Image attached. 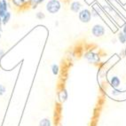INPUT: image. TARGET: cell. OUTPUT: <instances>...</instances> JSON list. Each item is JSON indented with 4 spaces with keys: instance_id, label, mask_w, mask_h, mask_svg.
<instances>
[{
    "instance_id": "obj_1",
    "label": "cell",
    "mask_w": 126,
    "mask_h": 126,
    "mask_svg": "<svg viewBox=\"0 0 126 126\" xmlns=\"http://www.w3.org/2000/svg\"><path fill=\"white\" fill-rule=\"evenodd\" d=\"M46 11L49 13V14H57L61 8V4L59 0H49L46 4Z\"/></svg>"
},
{
    "instance_id": "obj_20",
    "label": "cell",
    "mask_w": 126,
    "mask_h": 126,
    "mask_svg": "<svg viewBox=\"0 0 126 126\" xmlns=\"http://www.w3.org/2000/svg\"><path fill=\"white\" fill-rule=\"evenodd\" d=\"M2 24H3V22H2V18L0 17V32H1V30H2Z\"/></svg>"
},
{
    "instance_id": "obj_23",
    "label": "cell",
    "mask_w": 126,
    "mask_h": 126,
    "mask_svg": "<svg viewBox=\"0 0 126 126\" xmlns=\"http://www.w3.org/2000/svg\"><path fill=\"white\" fill-rule=\"evenodd\" d=\"M0 37H1V32H0Z\"/></svg>"
},
{
    "instance_id": "obj_18",
    "label": "cell",
    "mask_w": 126,
    "mask_h": 126,
    "mask_svg": "<svg viewBox=\"0 0 126 126\" xmlns=\"http://www.w3.org/2000/svg\"><path fill=\"white\" fill-rule=\"evenodd\" d=\"M123 33L124 34V36H126V24L123 27Z\"/></svg>"
},
{
    "instance_id": "obj_12",
    "label": "cell",
    "mask_w": 126,
    "mask_h": 126,
    "mask_svg": "<svg viewBox=\"0 0 126 126\" xmlns=\"http://www.w3.org/2000/svg\"><path fill=\"white\" fill-rule=\"evenodd\" d=\"M14 5H16V6H22L26 3V0H12Z\"/></svg>"
},
{
    "instance_id": "obj_8",
    "label": "cell",
    "mask_w": 126,
    "mask_h": 126,
    "mask_svg": "<svg viewBox=\"0 0 126 126\" xmlns=\"http://www.w3.org/2000/svg\"><path fill=\"white\" fill-rule=\"evenodd\" d=\"M39 126H52V123L49 118H43L39 122Z\"/></svg>"
},
{
    "instance_id": "obj_11",
    "label": "cell",
    "mask_w": 126,
    "mask_h": 126,
    "mask_svg": "<svg viewBox=\"0 0 126 126\" xmlns=\"http://www.w3.org/2000/svg\"><path fill=\"white\" fill-rule=\"evenodd\" d=\"M59 71H60V68H59V66L57 64H53L52 66V72L54 76H57L59 74Z\"/></svg>"
},
{
    "instance_id": "obj_9",
    "label": "cell",
    "mask_w": 126,
    "mask_h": 126,
    "mask_svg": "<svg viewBox=\"0 0 126 126\" xmlns=\"http://www.w3.org/2000/svg\"><path fill=\"white\" fill-rule=\"evenodd\" d=\"M117 38H118V40H119L120 43L122 44H125L126 43V36H124V34L123 33V31H120L119 33H118V35H117Z\"/></svg>"
},
{
    "instance_id": "obj_19",
    "label": "cell",
    "mask_w": 126,
    "mask_h": 126,
    "mask_svg": "<svg viewBox=\"0 0 126 126\" xmlns=\"http://www.w3.org/2000/svg\"><path fill=\"white\" fill-rule=\"evenodd\" d=\"M4 54H5V51L3 49H0V57H2Z\"/></svg>"
},
{
    "instance_id": "obj_24",
    "label": "cell",
    "mask_w": 126,
    "mask_h": 126,
    "mask_svg": "<svg viewBox=\"0 0 126 126\" xmlns=\"http://www.w3.org/2000/svg\"><path fill=\"white\" fill-rule=\"evenodd\" d=\"M75 1H78V0H75Z\"/></svg>"
},
{
    "instance_id": "obj_4",
    "label": "cell",
    "mask_w": 126,
    "mask_h": 126,
    "mask_svg": "<svg viewBox=\"0 0 126 126\" xmlns=\"http://www.w3.org/2000/svg\"><path fill=\"white\" fill-rule=\"evenodd\" d=\"M84 58H85L90 63H97L99 61V55L93 52H88L87 53L84 55Z\"/></svg>"
},
{
    "instance_id": "obj_22",
    "label": "cell",
    "mask_w": 126,
    "mask_h": 126,
    "mask_svg": "<svg viewBox=\"0 0 126 126\" xmlns=\"http://www.w3.org/2000/svg\"><path fill=\"white\" fill-rule=\"evenodd\" d=\"M115 42H116V39H113V40H112V43L113 44H115Z\"/></svg>"
},
{
    "instance_id": "obj_15",
    "label": "cell",
    "mask_w": 126,
    "mask_h": 126,
    "mask_svg": "<svg viewBox=\"0 0 126 126\" xmlns=\"http://www.w3.org/2000/svg\"><path fill=\"white\" fill-rule=\"evenodd\" d=\"M5 92H6V88H5V86H4L3 84H0V96H2V95L5 94Z\"/></svg>"
},
{
    "instance_id": "obj_2",
    "label": "cell",
    "mask_w": 126,
    "mask_h": 126,
    "mask_svg": "<svg viewBox=\"0 0 126 126\" xmlns=\"http://www.w3.org/2000/svg\"><path fill=\"white\" fill-rule=\"evenodd\" d=\"M92 12L89 9H83L79 12V20L83 23H89L92 20Z\"/></svg>"
},
{
    "instance_id": "obj_7",
    "label": "cell",
    "mask_w": 126,
    "mask_h": 126,
    "mask_svg": "<svg viewBox=\"0 0 126 126\" xmlns=\"http://www.w3.org/2000/svg\"><path fill=\"white\" fill-rule=\"evenodd\" d=\"M120 84H121V80L118 77H113L110 79V85L113 87V89H118Z\"/></svg>"
},
{
    "instance_id": "obj_5",
    "label": "cell",
    "mask_w": 126,
    "mask_h": 126,
    "mask_svg": "<svg viewBox=\"0 0 126 126\" xmlns=\"http://www.w3.org/2000/svg\"><path fill=\"white\" fill-rule=\"evenodd\" d=\"M8 10V4L6 0H0V17L3 18Z\"/></svg>"
},
{
    "instance_id": "obj_13",
    "label": "cell",
    "mask_w": 126,
    "mask_h": 126,
    "mask_svg": "<svg viewBox=\"0 0 126 126\" xmlns=\"http://www.w3.org/2000/svg\"><path fill=\"white\" fill-rule=\"evenodd\" d=\"M36 19H38V20H44V19L45 18V15L42 12H38V13H36Z\"/></svg>"
},
{
    "instance_id": "obj_16",
    "label": "cell",
    "mask_w": 126,
    "mask_h": 126,
    "mask_svg": "<svg viewBox=\"0 0 126 126\" xmlns=\"http://www.w3.org/2000/svg\"><path fill=\"white\" fill-rule=\"evenodd\" d=\"M121 93V91L118 90V89H114L112 91V95L113 96H117V95H119Z\"/></svg>"
},
{
    "instance_id": "obj_6",
    "label": "cell",
    "mask_w": 126,
    "mask_h": 126,
    "mask_svg": "<svg viewBox=\"0 0 126 126\" xmlns=\"http://www.w3.org/2000/svg\"><path fill=\"white\" fill-rule=\"evenodd\" d=\"M82 9V4L79 1H74L70 5V10L74 13H79Z\"/></svg>"
},
{
    "instance_id": "obj_14",
    "label": "cell",
    "mask_w": 126,
    "mask_h": 126,
    "mask_svg": "<svg viewBox=\"0 0 126 126\" xmlns=\"http://www.w3.org/2000/svg\"><path fill=\"white\" fill-rule=\"evenodd\" d=\"M38 1L39 0H29V3H30V5H32V8H33V9L36 8V6L38 5Z\"/></svg>"
},
{
    "instance_id": "obj_10",
    "label": "cell",
    "mask_w": 126,
    "mask_h": 126,
    "mask_svg": "<svg viewBox=\"0 0 126 126\" xmlns=\"http://www.w3.org/2000/svg\"><path fill=\"white\" fill-rule=\"evenodd\" d=\"M10 19H11V13H9V12H6V14H5V16L2 18L3 24H6V23L9 22Z\"/></svg>"
},
{
    "instance_id": "obj_3",
    "label": "cell",
    "mask_w": 126,
    "mask_h": 126,
    "mask_svg": "<svg viewBox=\"0 0 126 126\" xmlns=\"http://www.w3.org/2000/svg\"><path fill=\"white\" fill-rule=\"evenodd\" d=\"M105 33H106V29L100 24L94 25L92 29V34L95 37H101L105 35Z\"/></svg>"
},
{
    "instance_id": "obj_21",
    "label": "cell",
    "mask_w": 126,
    "mask_h": 126,
    "mask_svg": "<svg viewBox=\"0 0 126 126\" xmlns=\"http://www.w3.org/2000/svg\"><path fill=\"white\" fill-rule=\"evenodd\" d=\"M45 0H39V1H38V5H39V4H41V3L45 2Z\"/></svg>"
},
{
    "instance_id": "obj_17",
    "label": "cell",
    "mask_w": 126,
    "mask_h": 126,
    "mask_svg": "<svg viewBox=\"0 0 126 126\" xmlns=\"http://www.w3.org/2000/svg\"><path fill=\"white\" fill-rule=\"evenodd\" d=\"M92 16H93V17H98V16H99V14H98L97 12L95 11V9H92Z\"/></svg>"
}]
</instances>
